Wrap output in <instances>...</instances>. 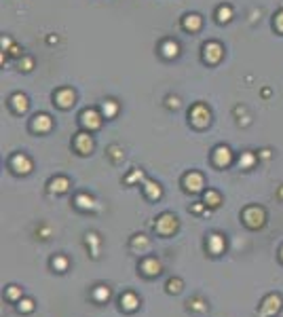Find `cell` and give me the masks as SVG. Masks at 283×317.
<instances>
[{
  "mask_svg": "<svg viewBox=\"0 0 283 317\" xmlns=\"http://www.w3.org/2000/svg\"><path fill=\"white\" fill-rule=\"evenodd\" d=\"M207 209H209V207L203 203V201H201V203H192V207H190L192 214H207Z\"/></svg>",
  "mask_w": 283,
  "mask_h": 317,
  "instance_id": "obj_37",
  "label": "cell"
},
{
  "mask_svg": "<svg viewBox=\"0 0 283 317\" xmlns=\"http://www.w3.org/2000/svg\"><path fill=\"white\" fill-rule=\"evenodd\" d=\"M258 163V155L256 153H250V151H245V153H241V157H239V167L241 169H254V165Z\"/></svg>",
  "mask_w": 283,
  "mask_h": 317,
  "instance_id": "obj_23",
  "label": "cell"
},
{
  "mask_svg": "<svg viewBox=\"0 0 283 317\" xmlns=\"http://www.w3.org/2000/svg\"><path fill=\"white\" fill-rule=\"evenodd\" d=\"M117 112H119V104L114 102V100H106V102L102 104V114H104L106 119H112Z\"/></svg>",
  "mask_w": 283,
  "mask_h": 317,
  "instance_id": "obj_32",
  "label": "cell"
},
{
  "mask_svg": "<svg viewBox=\"0 0 283 317\" xmlns=\"http://www.w3.org/2000/svg\"><path fill=\"white\" fill-rule=\"evenodd\" d=\"M34 307H36V303H34L32 298H21V301L17 303V311L19 313H32Z\"/></svg>",
  "mask_w": 283,
  "mask_h": 317,
  "instance_id": "obj_33",
  "label": "cell"
},
{
  "mask_svg": "<svg viewBox=\"0 0 283 317\" xmlns=\"http://www.w3.org/2000/svg\"><path fill=\"white\" fill-rule=\"evenodd\" d=\"M184 188L188 192H201L205 188V178H203V173L199 171H188L184 175Z\"/></svg>",
  "mask_w": 283,
  "mask_h": 317,
  "instance_id": "obj_11",
  "label": "cell"
},
{
  "mask_svg": "<svg viewBox=\"0 0 283 317\" xmlns=\"http://www.w3.org/2000/svg\"><path fill=\"white\" fill-rule=\"evenodd\" d=\"M8 165H11V169H13L15 173H19V175L30 173V171H32V167H34L32 158H30L28 155H23V153L13 155V157H11V161H8Z\"/></svg>",
  "mask_w": 283,
  "mask_h": 317,
  "instance_id": "obj_6",
  "label": "cell"
},
{
  "mask_svg": "<svg viewBox=\"0 0 283 317\" xmlns=\"http://www.w3.org/2000/svg\"><path fill=\"white\" fill-rule=\"evenodd\" d=\"M110 296H112V292H110L108 286H95L93 292H91V298L95 303H108Z\"/></svg>",
  "mask_w": 283,
  "mask_h": 317,
  "instance_id": "obj_25",
  "label": "cell"
},
{
  "mask_svg": "<svg viewBox=\"0 0 283 317\" xmlns=\"http://www.w3.org/2000/svg\"><path fill=\"white\" fill-rule=\"evenodd\" d=\"M19 68L23 70V72H30V70L34 68V59H32V57H21Z\"/></svg>",
  "mask_w": 283,
  "mask_h": 317,
  "instance_id": "obj_36",
  "label": "cell"
},
{
  "mask_svg": "<svg viewBox=\"0 0 283 317\" xmlns=\"http://www.w3.org/2000/svg\"><path fill=\"white\" fill-rule=\"evenodd\" d=\"M260 157L262 158H271V151H269V148H264V151H260Z\"/></svg>",
  "mask_w": 283,
  "mask_h": 317,
  "instance_id": "obj_42",
  "label": "cell"
},
{
  "mask_svg": "<svg viewBox=\"0 0 283 317\" xmlns=\"http://www.w3.org/2000/svg\"><path fill=\"white\" fill-rule=\"evenodd\" d=\"M53 127V119L49 117V114L40 112V114H34L32 119V129L36 131V134H47V131H51Z\"/></svg>",
  "mask_w": 283,
  "mask_h": 317,
  "instance_id": "obj_13",
  "label": "cell"
},
{
  "mask_svg": "<svg viewBox=\"0 0 283 317\" xmlns=\"http://www.w3.org/2000/svg\"><path fill=\"white\" fill-rule=\"evenodd\" d=\"M13 47V42H11V38H8V36H2V51H8V49H11Z\"/></svg>",
  "mask_w": 283,
  "mask_h": 317,
  "instance_id": "obj_40",
  "label": "cell"
},
{
  "mask_svg": "<svg viewBox=\"0 0 283 317\" xmlns=\"http://www.w3.org/2000/svg\"><path fill=\"white\" fill-rule=\"evenodd\" d=\"M4 296H6V301H11V303H19L23 298V290L19 286H8V288H4Z\"/></svg>",
  "mask_w": 283,
  "mask_h": 317,
  "instance_id": "obj_29",
  "label": "cell"
},
{
  "mask_svg": "<svg viewBox=\"0 0 283 317\" xmlns=\"http://www.w3.org/2000/svg\"><path fill=\"white\" fill-rule=\"evenodd\" d=\"M279 260H281V264H283V245L279 248Z\"/></svg>",
  "mask_w": 283,
  "mask_h": 317,
  "instance_id": "obj_43",
  "label": "cell"
},
{
  "mask_svg": "<svg viewBox=\"0 0 283 317\" xmlns=\"http://www.w3.org/2000/svg\"><path fill=\"white\" fill-rule=\"evenodd\" d=\"M144 195H146V199H150V201L161 199V197H163L161 184H158V182H152V180H146V182H144Z\"/></svg>",
  "mask_w": 283,
  "mask_h": 317,
  "instance_id": "obj_19",
  "label": "cell"
},
{
  "mask_svg": "<svg viewBox=\"0 0 283 317\" xmlns=\"http://www.w3.org/2000/svg\"><path fill=\"white\" fill-rule=\"evenodd\" d=\"M108 155L112 157V161H114V163H119L121 158H123V151H121V146H117V144L110 146V148H108Z\"/></svg>",
  "mask_w": 283,
  "mask_h": 317,
  "instance_id": "obj_35",
  "label": "cell"
},
{
  "mask_svg": "<svg viewBox=\"0 0 283 317\" xmlns=\"http://www.w3.org/2000/svg\"><path fill=\"white\" fill-rule=\"evenodd\" d=\"M51 267L57 273H66L68 267H70V260H68V256H64V254H55V256L51 258Z\"/></svg>",
  "mask_w": 283,
  "mask_h": 317,
  "instance_id": "obj_26",
  "label": "cell"
},
{
  "mask_svg": "<svg viewBox=\"0 0 283 317\" xmlns=\"http://www.w3.org/2000/svg\"><path fill=\"white\" fill-rule=\"evenodd\" d=\"M161 53H163V57L173 59V57L180 55V45L175 40H165L163 45H161Z\"/></svg>",
  "mask_w": 283,
  "mask_h": 317,
  "instance_id": "obj_24",
  "label": "cell"
},
{
  "mask_svg": "<svg viewBox=\"0 0 283 317\" xmlns=\"http://www.w3.org/2000/svg\"><path fill=\"white\" fill-rule=\"evenodd\" d=\"M216 19L220 23H228L233 19V6L231 4H220L218 11H216Z\"/></svg>",
  "mask_w": 283,
  "mask_h": 317,
  "instance_id": "obj_27",
  "label": "cell"
},
{
  "mask_svg": "<svg viewBox=\"0 0 283 317\" xmlns=\"http://www.w3.org/2000/svg\"><path fill=\"white\" fill-rule=\"evenodd\" d=\"M279 195H281V197H283V188H281V192H279Z\"/></svg>",
  "mask_w": 283,
  "mask_h": 317,
  "instance_id": "obj_44",
  "label": "cell"
},
{
  "mask_svg": "<svg viewBox=\"0 0 283 317\" xmlns=\"http://www.w3.org/2000/svg\"><path fill=\"white\" fill-rule=\"evenodd\" d=\"M74 205H76L78 209H85V211H91V209H97V207H100V205L95 203V199H93L91 195H85V192H81V195H76Z\"/></svg>",
  "mask_w": 283,
  "mask_h": 317,
  "instance_id": "obj_22",
  "label": "cell"
},
{
  "mask_svg": "<svg viewBox=\"0 0 283 317\" xmlns=\"http://www.w3.org/2000/svg\"><path fill=\"white\" fill-rule=\"evenodd\" d=\"M205 248H207V252L211 254V256H220V254H224V250H226V239H224V235H220V233H211V235H207Z\"/></svg>",
  "mask_w": 283,
  "mask_h": 317,
  "instance_id": "obj_10",
  "label": "cell"
},
{
  "mask_svg": "<svg viewBox=\"0 0 283 317\" xmlns=\"http://www.w3.org/2000/svg\"><path fill=\"white\" fill-rule=\"evenodd\" d=\"M8 53H11V55H15V57H19V55H21V51H19V47H17V45H13L11 49H8Z\"/></svg>",
  "mask_w": 283,
  "mask_h": 317,
  "instance_id": "obj_41",
  "label": "cell"
},
{
  "mask_svg": "<svg viewBox=\"0 0 283 317\" xmlns=\"http://www.w3.org/2000/svg\"><path fill=\"white\" fill-rule=\"evenodd\" d=\"M119 303H121V309L125 313H134V311H138V307H140V298L134 292H123L121 298H119Z\"/></svg>",
  "mask_w": 283,
  "mask_h": 317,
  "instance_id": "obj_15",
  "label": "cell"
},
{
  "mask_svg": "<svg viewBox=\"0 0 283 317\" xmlns=\"http://www.w3.org/2000/svg\"><path fill=\"white\" fill-rule=\"evenodd\" d=\"M129 248L134 250V252H140V254H146L150 250V239L146 235H136V237H131V241H129Z\"/></svg>",
  "mask_w": 283,
  "mask_h": 317,
  "instance_id": "obj_21",
  "label": "cell"
},
{
  "mask_svg": "<svg viewBox=\"0 0 283 317\" xmlns=\"http://www.w3.org/2000/svg\"><path fill=\"white\" fill-rule=\"evenodd\" d=\"M211 161H214L216 167H228L233 163V151L224 144H220L214 148V153H211Z\"/></svg>",
  "mask_w": 283,
  "mask_h": 317,
  "instance_id": "obj_9",
  "label": "cell"
},
{
  "mask_svg": "<svg viewBox=\"0 0 283 317\" xmlns=\"http://www.w3.org/2000/svg\"><path fill=\"white\" fill-rule=\"evenodd\" d=\"M161 271H163L161 262H158L154 256H148V258H144L140 262V273L144 277H158V275H161Z\"/></svg>",
  "mask_w": 283,
  "mask_h": 317,
  "instance_id": "obj_12",
  "label": "cell"
},
{
  "mask_svg": "<svg viewBox=\"0 0 283 317\" xmlns=\"http://www.w3.org/2000/svg\"><path fill=\"white\" fill-rule=\"evenodd\" d=\"M8 106L13 108V112H17V114H23L25 110H28V98H25L23 93H13L11 98H8Z\"/></svg>",
  "mask_w": 283,
  "mask_h": 317,
  "instance_id": "obj_18",
  "label": "cell"
},
{
  "mask_svg": "<svg viewBox=\"0 0 283 317\" xmlns=\"http://www.w3.org/2000/svg\"><path fill=\"white\" fill-rule=\"evenodd\" d=\"M102 119L104 114H100L95 108H87L81 112V125L87 129V131H97L102 127Z\"/></svg>",
  "mask_w": 283,
  "mask_h": 317,
  "instance_id": "obj_5",
  "label": "cell"
},
{
  "mask_svg": "<svg viewBox=\"0 0 283 317\" xmlns=\"http://www.w3.org/2000/svg\"><path fill=\"white\" fill-rule=\"evenodd\" d=\"M186 305H188V309L194 311V313H205L207 311V301H205V298H201V296H192Z\"/></svg>",
  "mask_w": 283,
  "mask_h": 317,
  "instance_id": "obj_28",
  "label": "cell"
},
{
  "mask_svg": "<svg viewBox=\"0 0 283 317\" xmlns=\"http://www.w3.org/2000/svg\"><path fill=\"white\" fill-rule=\"evenodd\" d=\"M275 30L283 34V11H279V13L275 15Z\"/></svg>",
  "mask_w": 283,
  "mask_h": 317,
  "instance_id": "obj_39",
  "label": "cell"
},
{
  "mask_svg": "<svg viewBox=\"0 0 283 317\" xmlns=\"http://www.w3.org/2000/svg\"><path fill=\"white\" fill-rule=\"evenodd\" d=\"M70 188V180L66 175H55L53 180H49V192L51 195H64Z\"/></svg>",
  "mask_w": 283,
  "mask_h": 317,
  "instance_id": "obj_16",
  "label": "cell"
},
{
  "mask_svg": "<svg viewBox=\"0 0 283 317\" xmlns=\"http://www.w3.org/2000/svg\"><path fill=\"white\" fill-rule=\"evenodd\" d=\"M93 136H91V131H81V134H76L74 138V148H76V153L78 155H91L93 153Z\"/></svg>",
  "mask_w": 283,
  "mask_h": 317,
  "instance_id": "obj_7",
  "label": "cell"
},
{
  "mask_svg": "<svg viewBox=\"0 0 283 317\" xmlns=\"http://www.w3.org/2000/svg\"><path fill=\"white\" fill-rule=\"evenodd\" d=\"M188 119H190V123L197 129H203V127L209 125L211 112H209V108H207L205 104H194L192 108H190V112H188Z\"/></svg>",
  "mask_w": 283,
  "mask_h": 317,
  "instance_id": "obj_3",
  "label": "cell"
},
{
  "mask_svg": "<svg viewBox=\"0 0 283 317\" xmlns=\"http://www.w3.org/2000/svg\"><path fill=\"white\" fill-rule=\"evenodd\" d=\"M165 290H167L169 294H180L182 290H184V281H182L180 277H171V279L165 284Z\"/></svg>",
  "mask_w": 283,
  "mask_h": 317,
  "instance_id": "obj_31",
  "label": "cell"
},
{
  "mask_svg": "<svg viewBox=\"0 0 283 317\" xmlns=\"http://www.w3.org/2000/svg\"><path fill=\"white\" fill-rule=\"evenodd\" d=\"M165 106H167V108H173V110H178V108H180V100L175 98V95H169V98L165 100Z\"/></svg>",
  "mask_w": 283,
  "mask_h": 317,
  "instance_id": "obj_38",
  "label": "cell"
},
{
  "mask_svg": "<svg viewBox=\"0 0 283 317\" xmlns=\"http://www.w3.org/2000/svg\"><path fill=\"white\" fill-rule=\"evenodd\" d=\"M203 203H205L209 209H216V207L222 205V195L214 188H207L205 192H203Z\"/></svg>",
  "mask_w": 283,
  "mask_h": 317,
  "instance_id": "obj_20",
  "label": "cell"
},
{
  "mask_svg": "<svg viewBox=\"0 0 283 317\" xmlns=\"http://www.w3.org/2000/svg\"><path fill=\"white\" fill-rule=\"evenodd\" d=\"M85 243H87V248L91 245V256H93V258L100 256V237H97L95 233H89V235H87Z\"/></svg>",
  "mask_w": 283,
  "mask_h": 317,
  "instance_id": "obj_30",
  "label": "cell"
},
{
  "mask_svg": "<svg viewBox=\"0 0 283 317\" xmlns=\"http://www.w3.org/2000/svg\"><path fill=\"white\" fill-rule=\"evenodd\" d=\"M201 25H203V19H201V15L199 13H188V15H184L182 17V28L194 34V32H199L201 30Z\"/></svg>",
  "mask_w": 283,
  "mask_h": 317,
  "instance_id": "obj_17",
  "label": "cell"
},
{
  "mask_svg": "<svg viewBox=\"0 0 283 317\" xmlns=\"http://www.w3.org/2000/svg\"><path fill=\"white\" fill-rule=\"evenodd\" d=\"M222 55H224V49H222L220 42L211 40V42H205V45H203V59H205L207 64H218V61L222 59Z\"/></svg>",
  "mask_w": 283,
  "mask_h": 317,
  "instance_id": "obj_8",
  "label": "cell"
},
{
  "mask_svg": "<svg viewBox=\"0 0 283 317\" xmlns=\"http://www.w3.org/2000/svg\"><path fill=\"white\" fill-rule=\"evenodd\" d=\"M125 182H127V184H134V182H146L144 171H142V169H134V171H131V173L127 175V178H125Z\"/></svg>",
  "mask_w": 283,
  "mask_h": 317,
  "instance_id": "obj_34",
  "label": "cell"
},
{
  "mask_svg": "<svg viewBox=\"0 0 283 317\" xmlns=\"http://www.w3.org/2000/svg\"><path fill=\"white\" fill-rule=\"evenodd\" d=\"M74 100H76V93L72 89H59V91H55V104L59 106L61 110L72 108Z\"/></svg>",
  "mask_w": 283,
  "mask_h": 317,
  "instance_id": "obj_14",
  "label": "cell"
},
{
  "mask_svg": "<svg viewBox=\"0 0 283 317\" xmlns=\"http://www.w3.org/2000/svg\"><path fill=\"white\" fill-rule=\"evenodd\" d=\"M241 220H243V224L247 228L256 231V228H262L264 222H267V211H264V207H260V205H247L241 211Z\"/></svg>",
  "mask_w": 283,
  "mask_h": 317,
  "instance_id": "obj_1",
  "label": "cell"
},
{
  "mask_svg": "<svg viewBox=\"0 0 283 317\" xmlns=\"http://www.w3.org/2000/svg\"><path fill=\"white\" fill-rule=\"evenodd\" d=\"M178 218H175L171 211H165V214H161L156 218V222H154V231L156 235H161V237H169L173 235L175 231H178Z\"/></svg>",
  "mask_w": 283,
  "mask_h": 317,
  "instance_id": "obj_2",
  "label": "cell"
},
{
  "mask_svg": "<svg viewBox=\"0 0 283 317\" xmlns=\"http://www.w3.org/2000/svg\"><path fill=\"white\" fill-rule=\"evenodd\" d=\"M281 307H283L281 296L279 294H269V296H264L262 305L258 307V315L260 317H275L281 311Z\"/></svg>",
  "mask_w": 283,
  "mask_h": 317,
  "instance_id": "obj_4",
  "label": "cell"
}]
</instances>
